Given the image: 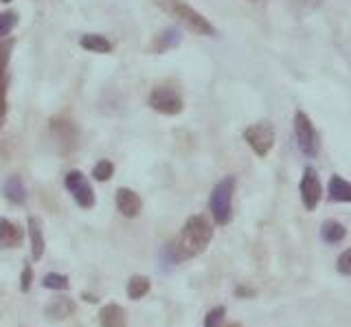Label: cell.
I'll return each mask as SVG.
<instances>
[{"mask_svg":"<svg viewBox=\"0 0 351 327\" xmlns=\"http://www.w3.org/2000/svg\"><path fill=\"white\" fill-rule=\"evenodd\" d=\"M226 319V308L224 305H217L211 312L204 316V327H222Z\"/></svg>","mask_w":351,"mask_h":327,"instance_id":"cell-25","label":"cell"},{"mask_svg":"<svg viewBox=\"0 0 351 327\" xmlns=\"http://www.w3.org/2000/svg\"><path fill=\"white\" fill-rule=\"evenodd\" d=\"M149 288H152L149 277L134 275V277H130V281H128V297L132 301H138V299H143L149 292Z\"/></svg>","mask_w":351,"mask_h":327,"instance_id":"cell-20","label":"cell"},{"mask_svg":"<svg viewBox=\"0 0 351 327\" xmlns=\"http://www.w3.org/2000/svg\"><path fill=\"white\" fill-rule=\"evenodd\" d=\"M29 237H31V257L36 261H40L44 255V246H47V242H44L42 224L36 215L29 217Z\"/></svg>","mask_w":351,"mask_h":327,"instance_id":"cell-15","label":"cell"},{"mask_svg":"<svg viewBox=\"0 0 351 327\" xmlns=\"http://www.w3.org/2000/svg\"><path fill=\"white\" fill-rule=\"evenodd\" d=\"M244 138L257 156H268L274 145V128L270 123H255L244 130Z\"/></svg>","mask_w":351,"mask_h":327,"instance_id":"cell-7","label":"cell"},{"mask_svg":"<svg viewBox=\"0 0 351 327\" xmlns=\"http://www.w3.org/2000/svg\"><path fill=\"white\" fill-rule=\"evenodd\" d=\"M42 286L47 290H69L71 279L66 275H60V272H49V275L42 279Z\"/></svg>","mask_w":351,"mask_h":327,"instance_id":"cell-22","label":"cell"},{"mask_svg":"<svg viewBox=\"0 0 351 327\" xmlns=\"http://www.w3.org/2000/svg\"><path fill=\"white\" fill-rule=\"evenodd\" d=\"M73 312H75V303L69 297L53 299L47 305V310H44V314L49 316V321H64V319H69Z\"/></svg>","mask_w":351,"mask_h":327,"instance_id":"cell-16","label":"cell"},{"mask_svg":"<svg viewBox=\"0 0 351 327\" xmlns=\"http://www.w3.org/2000/svg\"><path fill=\"white\" fill-rule=\"evenodd\" d=\"M294 134H296V145H299V149L305 156L314 158L318 154V147H321V138H318L312 119L303 110H296L294 114Z\"/></svg>","mask_w":351,"mask_h":327,"instance_id":"cell-4","label":"cell"},{"mask_svg":"<svg viewBox=\"0 0 351 327\" xmlns=\"http://www.w3.org/2000/svg\"><path fill=\"white\" fill-rule=\"evenodd\" d=\"M211 239H213V224L204 215H191L180 228V233L167 244L165 253H167V257L173 264H180V261L202 255L206 246L211 244Z\"/></svg>","mask_w":351,"mask_h":327,"instance_id":"cell-1","label":"cell"},{"mask_svg":"<svg viewBox=\"0 0 351 327\" xmlns=\"http://www.w3.org/2000/svg\"><path fill=\"white\" fill-rule=\"evenodd\" d=\"M18 25V14L16 12H5L0 14V40L7 38L11 31H14V27Z\"/></svg>","mask_w":351,"mask_h":327,"instance_id":"cell-24","label":"cell"},{"mask_svg":"<svg viewBox=\"0 0 351 327\" xmlns=\"http://www.w3.org/2000/svg\"><path fill=\"white\" fill-rule=\"evenodd\" d=\"M51 134H53L55 143L60 145L62 152L75 149V145H77V128L71 121L55 119V121H51Z\"/></svg>","mask_w":351,"mask_h":327,"instance_id":"cell-9","label":"cell"},{"mask_svg":"<svg viewBox=\"0 0 351 327\" xmlns=\"http://www.w3.org/2000/svg\"><path fill=\"white\" fill-rule=\"evenodd\" d=\"M345 235H347V228L340 222H336V220H327L321 226V239H323V242H327V244L343 242Z\"/></svg>","mask_w":351,"mask_h":327,"instance_id":"cell-19","label":"cell"},{"mask_svg":"<svg viewBox=\"0 0 351 327\" xmlns=\"http://www.w3.org/2000/svg\"><path fill=\"white\" fill-rule=\"evenodd\" d=\"M233 191L235 176H226L215 184L211 198H208V209H211L215 224L219 226H226L230 222V215H233Z\"/></svg>","mask_w":351,"mask_h":327,"instance_id":"cell-3","label":"cell"},{"mask_svg":"<svg viewBox=\"0 0 351 327\" xmlns=\"http://www.w3.org/2000/svg\"><path fill=\"white\" fill-rule=\"evenodd\" d=\"M31 281H33V270H31V264H27L25 270H22V277H20V290L22 292H29Z\"/></svg>","mask_w":351,"mask_h":327,"instance_id":"cell-27","label":"cell"},{"mask_svg":"<svg viewBox=\"0 0 351 327\" xmlns=\"http://www.w3.org/2000/svg\"><path fill=\"white\" fill-rule=\"evenodd\" d=\"M156 3L162 12H167L176 20H180V23L186 29H191L193 34H197V36H213L215 34L213 25L208 23L202 14H197L193 7L182 3V0H156Z\"/></svg>","mask_w":351,"mask_h":327,"instance_id":"cell-2","label":"cell"},{"mask_svg":"<svg viewBox=\"0 0 351 327\" xmlns=\"http://www.w3.org/2000/svg\"><path fill=\"white\" fill-rule=\"evenodd\" d=\"M329 198L334 202H351V182L343 176H332L329 178Z\"/></svg>","mask_w":351,"mask_h":327,"instance_id":"cell-17","label":"cell"},{"mask_svg":"<svg viewBox=\"0 0 351 327\" xmlns=\"http://www.w3.org/2000/svg\"><path fill=\"white\" fill-rule=\"evenodd\" d=\"M16 42L14 40H0V84H9V60H11V51H14Z\"/></svg>","mask_w":351,"mask_h":327,"instance_id":"cell-21","label":"cell"},{"mask_svg":"<svg viewBox=\"0 0 351 327\" xmlns=\"http://www.w3.org/2000/svg\"><path fill=\"white\" fill-rule=\"evenodd\" d=\"M336 270L340 272V275L351 277V248H347L345 253L338 257V261H336Z\"/></svg>","mask_w":351,"mask_h":327,"instance_id":"cell-26","label":"cell"},{"mask_svg":"<svg viewBox=\"0 0 351 327\" xmlns=\"http://www.w3.org/2000/svg\"><path fill=\"white\" fill-rule=\"evenodd\" d=\"M112 173H114V165L110 160H99L97 165L93 167V176H95V180H99V182H106V180H110L112 178Z\"/></svg>","mask_w":351,"mask_h":327,"instance_id":"cell-23","label":"cell"},{"mask_svg":"<svg viewBox=\"0 0 351 327\" xmlns=\"http://www.w3.org/2000/svg\"><path fill=\"white\" fill-rule=\"evenodd\" d=\"M3 193L9 202L14 204H25L27 202V187H25V180H22L18 173H11V176L5 180L3 184Z\"/></svg>","mask_w":351,"mask_h":327,"instance_id":"cell-12","label":"cell"},{"mask_svg":"<svg viewBox=\"0 0 351 327\" xmlns=\"http://www.w3.org/2000/svg\"><path fill=\"white\" fill-rule=\"evenodd\" d=\"M230 327H239V323H235V325H230Z\"/></svg>","mask_w":351,"mask_h":327,"instance_id":"cell-29","label":"cell"},{"mask_svg":"<svg viewBox=\"0 0 351 327\" xmlns=\"http://www.w3.org/2000/svg\"><path fill=\"white\" fill-rule=\"evenodd\" d=\"M0 3H11V0H0Z\"/></svg>","mask_w":351,"mask_h":327,"instance_id":"cell-28","label":"cell"},{"mask_svg":"<svg viewBox=\"0 0 351 327\" xmlns=\"http://www.w3.org/2000/svg\"><path fill=\"white\" fill-rule=\"evenodd\" d=\"M299 191H301V200L305 204L307 211H314L318 202H321V193H323V187H321V178H318V173L314 167H305L303 169V178L299 182Z\"/></svg>","mask_w":351,"mask_h":327,"instance_id":"cell-8","label":"cell"},{"mask_svg":"<svg viewBox=\"0 0 351 327\" xmlns=\"http://www.w3.org/2000/svg\"><path fill=\"white\" fill-rule=\"evenodd\" d=\"M152 110H156L160 114H167V117H176L182 112L184 108V101L178 93V88H173V86H156V88L152 90L149 99H147Z\"/></svg>","mask_w":351,"mask_h":327,"instance_id":"cell-5","label":"cell"},{"mask_svg":"<svg viewBox=\"0 0 351 327\" xmlns=\"http://www.w3.org/2000/svg\"><path fill=\"white\" fill-rule=\"evenodd\" d=\"M99 323L101 327H128L125 310L117 303H108L99 312Z\"/></svg>","mask_w":351,"mask_h":327,"instance_id":"cell-11","label":"cell"},{"mask_svg":"<svg viewBox=\"0 0 351 327\" xmlns=\"http://www.w3.org/2000/svg\"><path fill=\"white\" fill-rule=\"evenodd\" d=\"M180 45V31L178 29H165L160 31V34L154 38V42L149 45V51L152 53H165V51H169V49H176Z\"/></svg>","mask_w":351,"mask_h":327,"instance_id":"cell-14","label":"cell"},{"mask_svg":"<svg viewBox=\"0 0 351 327\" xmlns=\"http://www.w3.org/2000/svg\"><path fill=\"white\" fill-rule=\"evenodd\" d=\"M64 187L69 189V193L73 195V200L82 206V209H93L95 206V191L90 187V182L84 176L80 169H73L66 173L64 178Z\"/></svg>","mask_w":351,"mask_h":327,"instance_id":"cell-6","label":"cell"},{"mask_svg":"<svg viewBox=\"0 0 351 327\" xmlns=\"http://www.w3.org/2000/svg\"><path fill=\"white\" fill-rule=\"evenodd\" d=\"M117 209L121 215H125V217H136L143 209V202L138 198V193L128 189V187H121L117 191Z\"/></svg>","mask_w":351,"mask_h":327,"instance_id":"cell-10","label":"cell"},{"mask_svg":"<svg viewBox=\"0 0 351 327\" xmlns=\"http://www.w3.org/2000/svg\"><path fill=\"white\" fill-rule=\"evenodd\" d=\"M80 47L86 49V51H90V53H110V51H112V42H110L106 36L88 34V36H82Z\"/></svg>","mask_w":351,"mask_h":327,"instance_id":"cell-18","label":"cell"},{"mask_svg":"<svg viewBox=\"0 0 351 327\" xmlns=\"http://www.w3.org/2000/svg\"><path fill=\"white\" fill-rule=\"evenodd\" d=\"M22 228L18 224H14L11 220H5L0 217V246L3 248H16L22 244Z\"/></svg>","mask_w":351,"mask_h":327,"instance_id":"cell-13","label":"cell"}]
</instances>
